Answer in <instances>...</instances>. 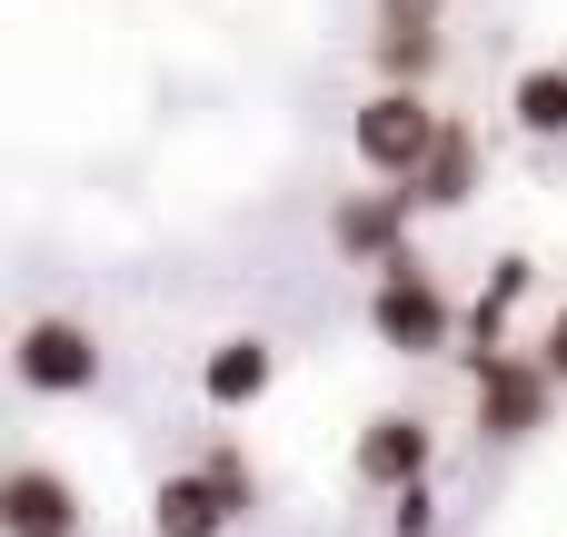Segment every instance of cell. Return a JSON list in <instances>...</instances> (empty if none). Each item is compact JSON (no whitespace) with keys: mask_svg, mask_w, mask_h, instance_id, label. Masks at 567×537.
<instances>
[{"mask_svg":"<svg viewBox=\"0 0 567 537\" xmlns=\"http://www.w3.org/2000/svg\"><path fill=\"white\" fill-rule=\"evenodd\" d=\"M439 140H449V120H439L419 90H379V100L359 110V159H369L379 179H399V189H419V169L439 159Z\"/></svg>","mask_w":567,"mask_h":537,"instance_id":"obj_1","label":"cell"},{"mask_svg":"<svg viewBox=\"0 0 567 537\" xmlns=\"http://www.w3.org/2000/svg\"><path fill=\"white\" fill-rule=\"evenodd\" d=\"M369 329L389 339V349H409V359H429V349H449V289L419 269V259H399V269H379V289H369Z\"/></svg>","mask_w":567,"mask_h":537,"instance_id":"obj_2","label":"cell"},{"mask_svg":"<svg viewBox=\"0 0 567 537\" xmlns=\"http://www.w3.org/2000/svg\"><path fill=\"white\" fill-rule=\"evenodd\" d=\"M10 369H20V389H40V399H80V389L100 379V349H90L80 319H30L20 349H10Z\"/></svg>","mask_w":567,"mask_h":537,"instance_id":"obj_3","label":"cell"},{"mask_svg":"<svg viewBox=\"0 0 567 537\" xmlns=\"http://www.w3.org/2000/svg\"><path fill=\"white\" fill-rule=\"evenodd\" d=\"M478 369V428L488 438H528L538 419H548V359H518V349H498V359H468Z\"/></svg>","mask_w":567,"mask_h":537,"instance_id":"obj_4","label":"cell"},{"mask_svg":"<svg viewBox=\"0 0 567 537\" xmlns=\"http://www.w3.org/2000/svg\"><path fill=\"white\" fill-rule=\"evenodd\" d=\"M409 189H369V199H339V219H329V239L349 249V259H379V269H399L409 249H399V229H409Z\"/></svg>","mask_w":567,"mask_h":537,"instance_id":"obj_5","label":"cell"},{"mask_svg":"<svg viewBox=\"0 0 567 537\" xmlns=\"http://www.w3.org/2000/svg\"><path fill=\"white\" fill-rule=\"evenodd\" d=\"M0 528H10V537H70V528H80L70 478H60V468H10V488H0Z\"/></svg>","mask_w":567,"mask_h":537,"instance_id":"obj_6","label":"cell"},{"mask_svg":"<svg viewBox=\"0 0 567 537\" xmlns=\"http://www.w3.org/2000/svg\"><path fill=\"white\" fill-rule=\"evenodd\" d=\"M359 478L389 488V498H409V488L429 478V428H419V419H369V428H359Z\"/></svg>","mask_w":567,"mask_h":537,"instance_id":"obj_7","label":"cell"},{"mask_svg":"<svg viewBox=\"0 0 567 537\" xmlns=\"http://www.w3.org/2000/svg\"><path fill=\"white\" fill-rule=\"evenodd\" d=\"M150 518H159V537H219L239 508H229V488H219L209 468H189V478H159Z\"/></svg>","mask_w":567,"mask_h":537,"instance_id":"obj_8","label":"cell"},{"mask_svg":"<svg viewBox=\"0 0 567 537\" xmlns=\"http://www.w3.org/2000/svg\"><path fill=\"white\" fill-rule=\"evenodd\" d=\"M468 189H478V140H468V120H449V140H439V159L419 169L409 199H419V209H458Z\"/></svg>","mask_w":567,"mask_h":537,"instance_id":"obj_9","label":"cell"},{"mask_svg":"<svg viewBox=\"0 0 567 537\" xmlns=\"http://www.w3.org/2000/svg\"><path fill=\"white\" fill-rule=\"evenodd\" d=\"M199 389H209V409H249V399L269 389V349H259V339H219L209 369H199Z\"/></svg>","mask_w":567,"mask_h":537,"instance_id":"obj_10","label":"cell"},{"mask_svg":"<svg viewBox=\"0 0 567 537\" xmlns=\"http://www.w3.org/2000/svg\"><path fill=\"white\" fill-rule=\"evenodd\" d=\"M508 110H518V130H538V140H558V130H567V70H528Z\"/></svg>","mask_w":567,"mask_h":537,"instance_id":"obj_11","label":"cell"},{"mask_svg":"<svg viewBox=\"0 0 567 537\" xmlns=\"http://www.w3.org/2000/svg\"><path fill=\"white\" fill-rule=\"evenodd\" d=\"M379 30L389 40H439V0H379Z\"/></svg>","mask_w":567,"mask_h":537,"instance_id":"obj_12","label":"cell"},{"mask_svg":"<svg viewBox=\"0 0 567 537\" xmlns=\"http://www.w3.org/2000/svg\"><path fill=\"white\" fill-rule=\"evenodd\" d=\"M399 537H429V488H409V498H399Z\"/></svg>","mask_w":567,"mask_h":537,"instance_id":"obj_13","label":"cell"},{"mask_svg":"<svg viewBox=\"0 0 567 537\" xmlns=\"http://www.w3.org/2000/svg\"><path fill=\"white\" fill-rule=\"evenodd\" d=\"M538 359H548V379H567V309L548 319V349H538Z\"/></svg>","mask_w":567,"mask_h":537,"instance_id":"obj_14","label":"cell"}]
</instances>
